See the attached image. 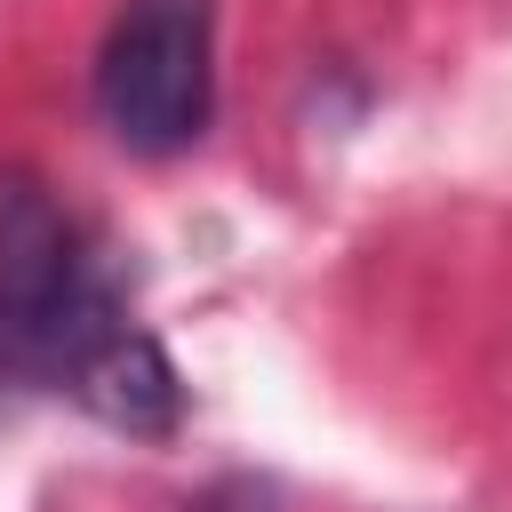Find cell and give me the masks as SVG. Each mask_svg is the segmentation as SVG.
Instances as JSON below:
<instances>
[{
	"label": "cell",
	"instance_id": "obj_1",
	"mask_svg": "<svg viewBox=\"0 0 512 512\" xmlns=\"http://www.w3.org/2000/svg\"><path fill=\"white\" fill-rule=\"evenodd\" d=\"M120 320V296L80 256L72 216L32 176H0V400L64 392L72 360Z\"/></svg>",
	"mask_w": 512,
	"mask_h": 512
},
{
	"label": "cell",
	"instance_id": "obj_2",
	"mask_svg": "<svg viewBox=\"0 0 512 512\" xmlns=\"http://www.w3.org/2000/svg\"><path fill=\"white\" fill-rule=\"evenodd\" d=\"M216 104V16L208 0H128L96 56V120L144 152L168 160L200 144Z\"/></svg>",
	"mask_w": 512,
	"mask_h": 512
},
{
	"label": "cell",
	"instance_id": "obj_3",
	"mask_svg": "<svg viewBox=\"0 0 512 512\" xmlns=\"http://www.w3.org/2000/svg\"><path fill=\"white\" fill-rule=\"evenodd\" d=\"M64 392H72L104 432H128V440H168V432L184 424V376H176V360L160 352V336L136 328L128 312L72 360Z\"/></svg>",
	"mask_w": 512,
	"mask_h": 512
},
{
	"label": "cell",
	"instance_id": "obj_4",
	"mask_svg": "<svg viewBox=\"0 0 512 512\" xmlns=\"http://www.w3.org/2000/svg\"><path fill=\"white\" fill-rule=\"evenodd\" d=\"M184 512H280V496H272V480H256V472H224V480H208Z\"/></svg>",
	"mask_w": 512,
	"mask_h": 512
}]
</instances>
